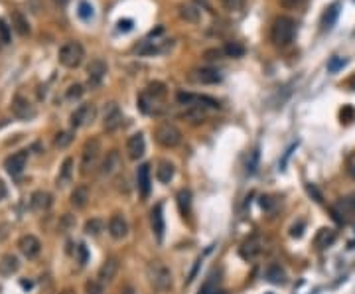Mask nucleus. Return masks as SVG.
Wrapping results in <instances>:
<instances>
[{"mask_svg":"<svg viewBox=\"0 0 355 294\" xmlns=\"http://www.w3.org/2000/svg\"><path fill=\"white\" fill-rule=\"evenodd\" d=\"M59 294H75V293H73V291H71V289H65V291H63V293H59Z\"/></svg>","mask_w":355,"mask_h":294,"instance_id":"6e6d98bb","label":"nucleus"},{"mask_svg":"<svg viewBox=\"0 0 355 294\" xmlns=\"http://www.w3.org/2000/svg\"><path fill=\"white\" fill-rule=\"evenodd\" d=\"M294 34H296V22L290 16H278L272 24L270 40L274 42V46L286 48L294 40Z\"/></svg>","mask_w":355,"mask_h":294,"instance_id":"f257e3e1","label":"nucleus"},{"mask_svg":"<svg viewBox=\"0 0 355 294\" xmlns=\"http://www.w3.org/2000/svg\"><path fill=\"white\" fill-rule=\"evenodd\" d=\"M79 255H81V263H85L87 261V249H85V245H79Z\"/></svg>","mask_w":355,"mask_h":294,"instance_id":"3c124183","label":"nucleus"},{"mask_svg":"<svg viewBox=\"0 0 355 294\" xmlns=\"http://www.w3.org/2000/svg\"><path fill=\"white\" fill-rule=\"evenodd\" d=\"M338 16H340V2H334V4L324 12V16H322V26H324V30H330V28L336 24Z\"/></svg>","mask_w":355,"mask_h":294,"instance_id":"a878e982","label":"nucleus"},{"mask_svg":"<svg viewBox=\"0 0 355 294\" xmlns=\"http://www.w3.org/2000/svg\"><path fill=\"white\" fill-rule=\"evenodd\" d=\"M178 14H180L182 20L192 22V24H198L200 18H202V10H200V6L196 2H184V4H180L178 6Z\"/></svg>","mask_w":355,"mask_h":294,"instance_id":"f3484780","label":"nucleus"},{"mask_svg":"<svg viewBox=\"0 0 355 294\" xmlns=\"http://www.w3.org/2000/svg\"><path fill=\"white\" fill-rule=\"evenodd\" d=\"M150 225L158 241H162L164 237V213H162V203H156L150 211Z\"/></svg>","mask_w":355,"mask_h":294,"instance_id":"6ab92c4d","label":"nucleus"},{"mask_svg":"<svg viewBox=\"0 0 355 294\" xmlns=\"http://www.w3.org/2000/svg\"><path fill=\"white\" fill-rule=\"evenodd\" d=\"M132 24H134V22L128 20V18H126V20H118V30H120V32H130V30H132Z\"/></svg>","mask_w":355,"mask_h":294,"instance_id":"de8ad7c7","label":"nucleus"},{"mask_svg":"<svg viewBox=\"0 0 355 294\" xmlns=\"http://www.w3.org/2000/svg\"><path fill=\"white\" fill-rule=\"evenodd\" d=\"M178 203H180V209L184 215L190 213V205H192V194L190 190H180L178 192Z\"/></svg>","mask_w":355,"mask_h":294,"instance_id":"473e14b6","label":"nucleus"},{"mask_svg":"<svg viewBox=\"0 0 355 294\" xmlns=\"http://www.w3.org/2000/svg\"><path fill=\"white\" fill-rule=\"evenodd\" d=\"M95 115H97L95 105L85 103V105H81L77 111H73V115H71V126H73V128L85 126V124H89V122L95 120Z\"/></svg>","mask_w":355,"mask_h":294,"instance_id":"0eeeda50","label":"nucleus"},{"mask_svg":"<svg viewBox=\"0 0 355 294\" xmlns=\"http://www.w3.org/2000/svg\"><path fill=\"white\" fill-rule=\"evenodd\" d=\"M200 294H225L221 289H217V287H213V285H205L202 291H200Z\"/></svg>","mask_w":355,"mask_h":294,"instance_id":"49530a36","label":"nucleus"},{"mask_svg":"<svg viewBox=\"0 0 355 294\" xmlns=\"http://www.w3.org/2000/svg\"><path fill=\"white\" fill-rule=\"evenodd\" d=\"M71 205L75 207V209H83L85 205H87V201H89V188L87 186H77L73 192H71Z\"/></svg>","mask_w":355,"mask_h":294,"instance_id":"412c9836","label":"nucleus"},{"mask_svg":"<svg viewBox=\"0 0 355 294\" xmlns=\"http://www.w3.org/2000/svg\"><path fill=\"white\" fill-rule=\"evenodd\" d=\"M348 63V59H344V58H332L330 61H328V71L330 73H336V71H340L344 65Z\"/></svg>","mask_w":355,"mask_h":294,"instance_id":"a19ab883","label":"nucleus"},{"mask_svg":"<svg viewBox=\"0 0 355 294\" xmlns=\"http://www.w3.org/2000/svg\"><path fill=\"white\" fill-rule=\"evenodd\" d=\"M256 164H258V150H253V152H251V158L247 160V172H249V174H253L254 170H256Z\"/></svg>","mask_w":355,"mask_h":294,"instance_id":"79ce46f5","label":"nucleus"},{"mask_svg":"<svg viewBox=\"0 0 355 294\" xmlns=\"http://www.w3.org/2000/svg\"><path fill=\"white\" fill-rule=\"evenodd\" d=\"M71 176H73V160H71V158H65V160H63V164H61V168H59L57 184H59V186L69 184Z\"/></svg>","mask_w":355,"mask_h":294,"instance_id":"cd10ccee","label":"nucleus"},{"mask_svg":"<svg viewBox=\"0 0 355 294\" xmlns=\"http://www.w3.org/2000/svg\"><path fill=\"white\" fill-rule=\"evenodd\" d=\"M26 162H28V152H26V150H20V152H14L12 156H8V158H6L4 168H6V172H8L10 176L16 178V176H20V174L24 172Z\"/></svg>","mask_w":355,"mask_h":294,"instance_id":"6e6552de","label":"nucleus"},{"mask_svg":"<svg viewBox=\"0 0 355 294\" xmlns=\"http://www.w3.org/2000/svg\"><path fill=\"white\" fill-rule=\"evenodd\" d=\"M77 14H79V18L81 20H85V22H89L91 18H93V6L89 4V2H79V10H77Z\"/></svg>","mask_w":355,"mask_h":294,"instance_id":"e433bc0d","label":"nucleus"},{"mask_svg":"<svg viewBox=\"0 0 355 294\" xmlns=\"http://www.w3.org/2000/svg\"><path fill=\"white\" fill-rule=\"evenodd\" d=\"M148 97H152L156 101H160V99H164L166 97V85L164 83H160V81H152V83H148V87H146V91H144Z\"/></svg>","mask_w":355,"mask_h":294,"instance_id":"c85d7f7f","label":"nucleus"},{"mask_svg":"<svg viewBox=\"0 0 355 294\" xmlns=\"http://www.w3.org/2000/svg\"><path fill=\"white\" fill-rule=\"evenodd\" d=\"M334 239H336V231H332V229H320V233L316 237V245L318 247H328L330 243H334Z\"/></svg>","mask_w":355,"mask_h":294,"instance_id":"f704fd0d","label":"nucleus"},{"mask_svg":"<svg viewBox=\"0 0 355 294\" xmlns=\"http://www.w3.org/2000/svg\"><path fill=\"white\" fill-rule=\"evenodd\" d=\"M354 115H355V111L352 109V107H344V109H342V120L350 122V120L354 118Z\"/></svg>","mask_w":355,"mask_h":294,"instance_id":"09e8293b","label":"nucleus"},{"mask_svg":"<svg viewBox=\"0 0 355 294\" xmlns=\"http://www.w3.org/2000/svg\"><path fill=\"white\" fill-rule=\"evenodd\" d=\"M99 152H101V142L97 138H91L85 142L83 146V154H81V174L87 176L95 170L97 160H99Z\"/></svg>","mask_w":355,"mask_h":294,"instance_id":"39448f33","label":"nucleus"},{"mask_svg":"<svg viewBox=\"0 0 355 294\" xmlns=\"http://www.w3.org/2000/svg\"><path fill=\"white\" fill-rule=\"evenodd\" d=\"M118 269H120L118 259H117V257H109V259H107V261L101 265L99 273H97V281L103 283V285L113 283V281H115V277L118 275Z\"/></svg>","mask_w":355,"mask_h":294,"instance_id":"ddd939ff","label":"nucleus"},{"mask_svg":"<svg viewBox=\"0 0 355 294\" xmlns=\"http://www.w3.org/2000/svg\"><path fill=\"white\" fill-rule=\"evenodd\" d=\"M103 229H105V221L99 219V217H93V219H89V221L85 223V233H87V235L97 237Z\"/></svg>","mask_w":355,"mask_h":294,"instance_id":"72a5a7b5","label":"nucleus"},{"mask_svg":"<svg viewBox=\"0 0 355 294\" xmlns=\"http://www.w3.org/2000/svg\"><path fill=\"white\" fill-rule=\"evenodd\" d=\"M122 294H134V291H132V289H126V291H124Z\"/></svg>","mask_w":355,"mask_h":294,"instance_id":"4d7b16f0","label":"nucleus"},{"mask_svg":"<svg viewBox=\"0 0 355 294\" xmlns=\"http://www.w3.org/2000/svg\"><path fill=\"white\" fill-rule=\"evenodd\" d=\"M144 150H146V144H144L142 132H136V134H132V136L126 140V152H128V158H130V160L142 158V156H144Z\"/></svg>","mask_w":355,"mask_h":294,"instance_id":"4468645a","label":"nucleus"},{"mask_svg":"<svg viewBox=\"0 0 355 294\" xmlns=\"http://www.w3.org/2000/svg\"><path fill=\"white\" fill-rule=\"evenodd\" d=\"M122 124V111L118 109L117 103H109L105 107V113H103V128L107 132H113L117 130L118 126Z\"/></svg>","mask_w":355,"mask_h":294,"instance_id":"423d86ee","label":"nucleus"},{"mask_svg":"<svg viewBox=\"0 0 355 294\" xmlns=\"http://www.w3.org/2000/svg\"><path fill=\"white\" fill-rule=\"evenodd\" d=\"M30 203H32V209H36V211H44V209H48V207L51 205V196L48 194V192L38 190V192L32 194Z\"/></svg>","mask_w":355,"mask_h":294,"instance_id":"4be33fe9","label":"nucleus"},{"mask_svg":"<svg viewBox=\"0 0 355 294\" xmlns=\"http://www.w3.org/2000/svg\"><path fill=\"white\" fill-rule=\"evenodd\" d=\"M174 48V40H162V42H142L136 46V52L140 56H156V54H166Z\"/></svg>","mask_w":355,"mask_h":294,"instance_id":"9d476101","label":"nucleus"},{"mask_svg":"<svg viewBox=\"0 0 355 294\" xmlns=\"http://www.w3.org/2000/svg\"><path fill=\"white\" fill-rule=\"evenodd\" d=\"M10 28H12V26H8L4 18H0V42H2V44H10V40H12Z\"/></svg>","mask_w":355,"mask_h":294,"instance_id":"4c0bfd02","label":"nucleus"},{"mask_svg":"<svg viewBox=\"0 0 355 294\" xmlns=\"http://www.w3.org/2000/svg\"><path fill=\"white\" fill-rule=\"evenodd\" d=\"M264 275H266V279H268L270 283H274V285H284V281H286V275H284L282 267L276 265V263L268 265L266 271H264Z\"/></svg>","mask_w":355,"mask_h":294,"instance_id":"b1692460","label":"nucleus"},{"mask_svg":"<svg viewBox=\"0 0 355 294\" xmlns=\"http://www.w3.org/2000/svg\"><path fill=\"white\" fill-rule=\"evenodd\" d=\"M174 172H176V168H174V164H172L170 160H160V162H158L156 178H158L162 184H168V182L174 178Z\"/></svg>","mask_w":355,"mask_h":294,"instance_id":"5701e85b","label":"nucleus"},{"mask_svg":"<svg viewBox=\"0 0 355 294\" xmlns=\"http://www.w3.org/2000/svg\"><path fill=\"white\" fill-rule=\"evenodd\" d=\"M18 249H20V253L24 255V257H28V259H36L38 255H40V251H42V243H40V239L34 235H22L18 239Z\"/></svg>","mask_w":355,"mask_h":294,"instance_id":"f8f14e48","label":"nucleus"},{"mask_svg":"<svg viewBox=\"0 0 355 294\" xmlns=\"http://www.w3.org/2000/svg\"><path fill=\"white\" fill-rule=\"evenodd\" d=\"M304 0H280V6L286 8V10H292V8H298Z\"/></svg>","mask_w":355,"mask_h":294,"instance_id":"a18cd8bd","label":"nucleus"},{"mask_svg":"<svg viewBox=\"0 0 355 294\" xmlns=\"http://www.w3.org/2000/svg\"><path fill=\"white\" fill-rule=\"evenodd\" d=\"M105 75H107V63H105L103 59L99 58L93 59V61L87 65V79H89V87H91V89H95V87L101 85Z\"/></svg>","mask_w":355,"mask_h":294,"instance_id":"1a4fd4ad","label":"nucleus"},{"mask_svg":"<svg viewBox=\"0 0 355 294\" xmlns=\"http://www.w3.org/2000/svg\"><path fill=\"white\" fill-rule=\"evenodd\" d=\"M136 182H138V190L142 194V197L150 196V186H152V178H150V166L142 164L136 172Z\"/></svg>","mask_w":355,"mask_h":294,"instance_id":"a211bd4d","label":"nucleus"},{"mask_svg":"<svg viewBox=\"0 0 355 294\" xmlns=\"http://www.w3.org/2000/svg\"><path fill=\"white\" fill-rule=\"evenodd\" d=\"M308 192H310V196L316 197V201H324V199H322V194L318 192V188H316L314 184H308Z\"/></svg>","mask_w":355,"mask_h":294,"instance_id":"8fccbe9b","label":"nucleus"},{"mask_svg":"<svg viewBox=\"0 0 355 294\" xmlns=\"http://www.w3.org/2000/svg\"><path fill=\"white\" fill-rule=\"evenodd\" d=\"M12 26L18 30V34L20 36H26V34H30V26H28V20L20 14V12H14L12 14Z\"/></svg>","mask_w":355,"mask_h":294,"instance_id":"7c9ffc66","label":"nucleus"},{"mask_svg":"<svg viewBox=\"0 0 355 294\" xmlns=\"http://www.w3.org/2000/svg\"><path fill=\"white\" fill-rule=\"evenodd\" d=\"M85 294H105L103 283H99L97 279L95 281H87L85 283Z\"/></svg>","mask_w":355,"mask_h":294,"instance_id":"58836bf2","label":"nucleus"},{"mask_svg":"<svg viewBox=\"0 0 355 294\" xmlns=\"http://www.w3.org/2000/svg\"><path fill=\"white\" fill-rule=\"evenodd\" d=\"M154 138L160 146L164 148H176L182 142V132L178 126H174L172 122H162L156 126L154 130Z\"/></svg>","mask_w":355,"mask_h":294,"instance_id":"20e7f679","label":"nucleus"},{"mask_svg":"<svg viewBox=\"0 0 355 294\" xmlns=\"http://www.w3.org/2000/svg\"><path fill=\"white\" fill-rule=\"evenodd\" d=\"M118 168H120V154L117 150H111L101 164V176H113Z\"/></svg>","mask_w":355,"mask_h":294,"instance_id":"aec40b11","label":"nucleus"},{"mask_svg":"<svg viewBox=\"0 0 355 294\" xmlns=\"http://www.w3.org/2000/svg\"><path fill=\"white\" fill-rule=\"evenodd\" d=\"M258 253H260V247H258V241H256V239L245 241L243 247H241V255H243L245 259H254Z\"/></svg>","mask_w":355,"mask_h":294,"instance_id":"c756f323","label":"nucleus"},{"mask_svg":"<svg viewBox=\"0 0 355 294\" xmlns=\"http://www.w3.org/2000/svg\"><path fill=\"white\" fill-rule=\"evenodd\" d=\"M223 54L227 58H243L245 56V48L239 42H227L223 48Z\"/></svg>","mask_w":355,"mask_h":294,"instance_id":"2f4dec72","label":"nucleus"},{"mask_svg":"<svg viewBox=\"0 0 355 294\" xmlns=\"http://www.w3.org/2000/svg\"><path fill=\"white\" fill-rule=\"evenodd\" d=\"M18 267H20V263H18L16 255H4V257L0 259V275H4V277L16 273Z\"/></svg>","mask_w":355,"mask_h":294,"instance_id":"393cba45","label":"nucleus"},{"mask_svg":"<svg viewBox=\"0 0 355 294\" xmlns=\"http://www.w3.org/2000/svg\"><path fill=\"white\" fill-rule=\"evenodd\" d=\"M6 194H8V192H6V186H4V182L0 180V199L6 197Z\"/></svg>","mask_w":355,"mask_h":294,"instance_id":"603ef678","label":"nucleus"},{"mask_svg":"<svg viewBox=\"0 0 355 294\" xmlns=\"http://www.w3.org/2000/svg\"><path fill=\"white\" fill-rule=\"evenodd\" d=\"M207 117L205 107H186V111L182 113V118L190 120V122H202Z\"/></svg>","mask_w":355,"mask_h":294,"instance_id":"bb28decb","label":"nucleus"},{"mask_svg":"<svg viewBox=\"0 0 355 294\" xmlns=\"http://www.w3.org/2000/svg\"><path fill=\"white\" fill-rule=\"evenodd\" d=\"M225 56L223 50H217V48H211V50H205L203 52V58L205 59H221Z\"/></svg>","mask_w":355,"mask_h":294,"instance_id":"37998d69","label":"nucleus"},{"mask_svg":"<svg viewBox=\"0 0 355 294\" xmlns=\"http://www.w3.org/2000/svg\"><path fill=\"white\" fill-rule=\"evenodd\" d=\"M55 2H57V4H59V6H65V4H67V2H69V0H55Z\"/></svg>","mask_w":355,"mask_h":294,"instance_id":"5fc2aeb1","label":"nucleus"},{"mask_svg":"<svg viewBox=\"0 0 355 294\" xmlns=\"http://www.w3.org/2000/svg\"><path fill=\"white\" fill-rule=\"evenodd\" d=\"M221 4L225 6V10L229 12H241L245 6V0H221Z\"/></svg>","mask_w":355,"mask_h":294,"instance_id":"ea45409f","label":"nucleus"},{"mask_svg":"<svg viewBox=\"0 0 355 294\" xmlns=\"http://www.w3.org/2000/svg\"><path fill=\"white\" fill-rule=\"evenodd\" d=\"M109 235L113 237V239H124V237L128 235V223H126V219L120 215V213H115L111 219H109Z\"/></svg>","mask_w":355,"mask_h":294,"instance_id":"2eb2a0df","label":"nucleus"},{"mask_svg":"<svg viewBox=\"0 0 355 294\" xmlns=\"http://www.w3.org/2000/svg\"><path fill=\"white\" fill-rule=\"evenodd\" d=\"M71 140H73V132L71 130H63V132H59L55 136V146L57 148H67L71 144Z\"/></svg>","mask_w":355,"mask_h":294,"instance_id":"c9c22d12","label":"nucleus"},{"mask_svg":"<svg viewBox=\"0 0 355 294\" xmlns=\"http://www.w3.org/2000/svg\"><path fill=\"white\" fill-rule=\"evenodd\" d=\"M146 277H148L150 287H152L154 291H158V293H168L172 289V283H174L172 281V271L164 263H160V261L148 263Z\"/></svg>","mask_w":355,"mask_h":294,"instance_id":"f03ea898","label":"nucleus"},{"mask_svg":"<svg viewBox=\"0 0 355 294\" xmlns=\"http://www.w3.org/2000/svg\"><path fill=\"white\" fill-rule=\"evenodd\" d=\"M10 109H12V113H14V117L22 118V120H28V118H32L36 115V109H34V105L26 99V97H22V95H16L14 99H12V105H10Z\"/></svg>","mask_w":355,"mask_h":294,"instance_id":"9b49d317","label":"nucleus"},{"mask_svg":"<svg viewBox=\"0 0 355 294\" xmlns=\"http://www.w3.org/2000/svg\"><path fill=\"white\" fill-rule=\"evenodd\" d=\"M348 89H350V91H355V75L348 81Z\"/></svg>","mask_w":355,"mask_h":294,"instance_id":"864d4df0","label":"nucleus"},{"mask_svg":"<svg viewBox=\"0 0 355 294\" xmlns=\"http://www.w3.org/2000/svg\"><path fill=\"white\" fill-rule=\"evenodd\" d=\"M192 77L198 81V83H203V85H215L221 81V73L213 67H200V69H194Z\"/></svg>","mask_w":355,"mask_h":294,"instance_id":"dca6fc26","label":"nucleus"},{"mask_svg":"<svg viewBox=\"0 0 355 294\" xmlns=\"http://www.w3.org/2000/svg\"><path fill=\"white\" fill-rule=\"evenodd\" d=\"M81 93H83V87H81V85H71V87L67 89V99H79Z\"/></svg>","mask_w":355,"mask_h":294,"instance_id":"c03bdc74","label":"nucleus"},{"mask_svg":"<svg viewBox=\"0 0 355 294\" xmlns=\"http://www.w3.org/2000/svg\"><path fill=\"white\" fill-rule=\"evenodd\" d=\"M83 58H85V50H83V46L79 42H65L57 52L59 63L63 67H69V69L79 67Z\"/></svg>","mask_w":355,"mask_h":294,"instance_id":"7ed1b4c3","label":"nucleus"}]
</instances>
